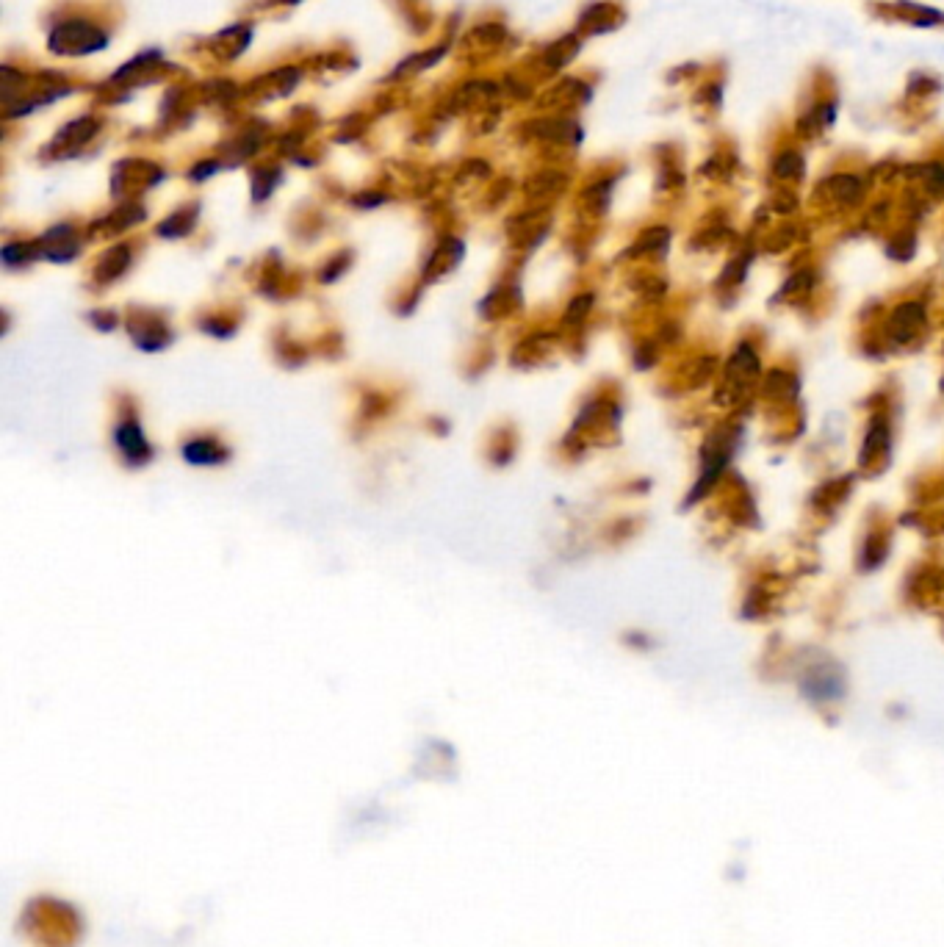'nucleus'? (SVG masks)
I'll return each mask as SVG.
<instances>
[{
	"instance_id": "1",
	"label": "nucleus",
	"mask_w": 944,
	"mask_h": 947,
	"mask_svg": "<svg viewBox=\"0 0 944 947\" xmlns=\"http://www.w3.org/2000/svg\"><path fill=\"white\" fill-rule=\"evenodd\" d=\"M106 48V34L89 23H64L50 34V50L61 56H84Z\"/></svg>"
},
{
	"instance_id": "2",
	"label": "nucleus",
	"mask_w": 944,
	"mask_h": 947,
	"mask_svg": "<svg viewBox=\"0 0 944 947\" xmlns=\"http://www.w3.org/2000/svg\"><path fill=\"white\" fill-rule=\"evenodd\" d=\"M803 690L809 693V698L831 701V698L842 696V679H839V673L812 671L806 676V682H803Z\"/></svg>"
}]
</instances>
